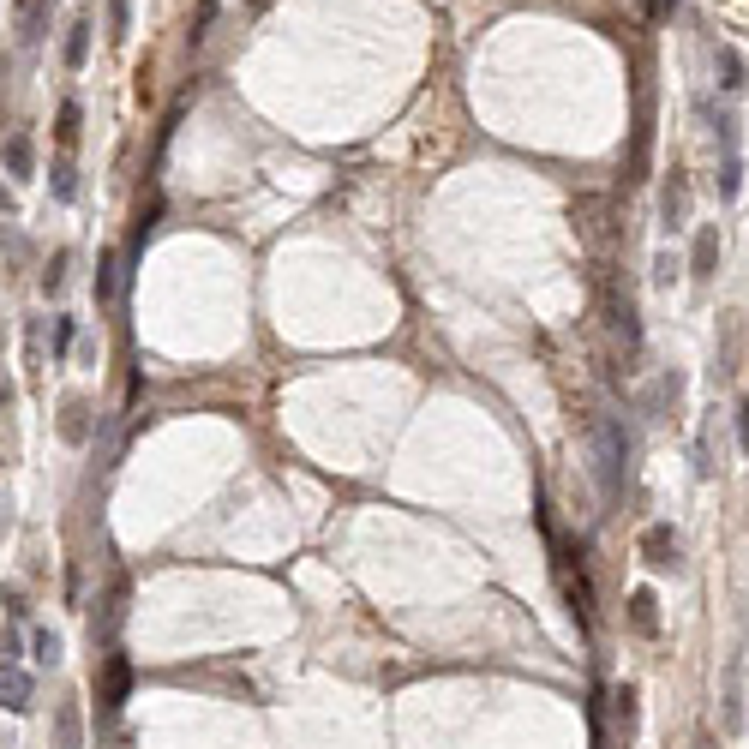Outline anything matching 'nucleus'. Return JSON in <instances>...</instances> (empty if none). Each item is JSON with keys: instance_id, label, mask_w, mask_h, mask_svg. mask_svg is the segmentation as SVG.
I'll list each match as a JSON object with an SVG mask.
<instances>
[{"instance_id": "dca6fc26", "label": "nucleus", "mask_w": 749, "mask_h": 749, "mask_svg": "<svg viewBox=\"0 0 749 749\" xmlns=\"http://www.w3.org/2000/svg\"><path fill=\"white\" fill-rule=\"evenodd\" d=\"M78 120H84V108L66 96V102H60V114H54V138H60V144H72V138H78Z\"/></svg>"}, {"instance_id": "5701e85b", "label": "nucleus", "mask_w": 749, "mask_h": 749, "mask_svg": "<svg viewBox=\"0 0 749 749\" xmlns=\"http://www.w3.org/2000/svg\"><path fill=\"white\" fill-rule=\"evenodd\" d=\"M24 360H30V372H42V318H30V330H24Z\"/></svg>"}, {"instance_id": "7ed1b4c3", "label": "nucleus", "mask_w": 749, "mask_h": 749, "mask_svg": "<svg viewBox=\"0 0 749 749\" xmlns=\"http://www.w3.org/2000/svg\"><path fill=\"white\" fill-rule=\"evenodd\" d=\"M0 708H6V714H30V708H36V684H30V672L0 666Z\"/></svg>"}, {"instance_id": "1a4fd4ad", "label": "nucleus", "mask_w": 749, "mask_h": 749, "mask_svg": "<svg viewBox=\"0 0 749 749\" xmlns=\"http://www.w3.org/2000/svg\"><path fill=\"white\" fill-rule=\"evenodd\" d=\"M714 72H720V90H726V96H738V90L749 84V78H744V54H738L732 42L714 48Z\"/></svg>"}, {"instance_id": "ddd939ff", "label": "nucleus", "mask_w": 749, "mask_h": 749, "mask_svg": "<svg viewBox=\"0 0 749 749\" xmlns=\"http://www.w3.org/2000/svg\"><path fill=\"white\" fill-rule=\"evenodd\" d=\"M54 738H60V749H84V726H78V702H60V714H54Z\"/></svg>"}, {"instance_id": "412c9836", "label": "nucleus", "mask_w": 749, "mask_h": 749, "mask_svg": "<svg viewBox=\"0 0 749 749\" xmlns=\"http://www.w3.org/2000/svg\"><path fill=\"white\" fill-rule=\"evenodd\" d=\"M30 654H36V666H54V660H60V636H54V630H36V636H30Z\"/></svg>"}, {"instance_id": "f8f14e48", "label": "nucleus", "mask_w": 749, "mask_h": 749, "mask_svg": "<svg viewBox=\"0 0 749 749\" xmlns=\"http://www.w3.org/2000/svg\"><path fill=\"white\" fill-rule=\"evenodd\" d=\"M630 624H636V636H660V612H654V594H648V588L630 594Z\"/></svg>"}, {"instance_id": "2eb2a0df", "label": "nucleus", "mask_w": 749, "mask_h": 749, "mask_svg": "<svg viewBox=\"0 0 749 749\" xmlns=\"http://www.w3.org/2000/svg\"><path fill=\"white\" fill-rule=\"evenodd\" d=\"M48 192H54L60 204H72V198H78V168H72V162H54V168H48Z\"/></svg>"}, {"instance_id": "423d86ee", "label": "nucleus", "mask_w": 749, "mask_h": 749, "mask_svg": "<svg viewBox=\"0 0 749 749\" xmlns=\"http://www.w3.org/2000/svg\"><path fill=\"white\" fill-rule=\"evenodd\" d=\"M0 162H6L12 180H30V174H36V144H30V132H12V138L0 144Z\"/></svg>"}, {"instance_id": "aec40b11", "label": "nucleus", "mask_w": 749, "mask_h": 749, "mask_svg": "<svg viewBox=\"0 0 749 749\" xmlns=\"http://www.w3.org/2000/svg\"><path fill=\"white\" fill-rule=\"evenodd\" d=\"M72 342H78V318H66V312H60V318H54V360H66V354H72Z\"/></svg>"}, {"instance_id": "f257e3e1", "label": "nucleus", "mask_w": 749, "mask_h": 749, "mask_svg": "<svg viewBox=\"0 0 749 749\" xmlns=\"http://www.w3.org/2000/svg\"><path fill=\"white\" fill-rule=\"evenodd\" d=\"M624 468H630V432L618 426V414H600L594 420V474H600L606 504L624 498Z\"/></svg>"}, {"instance_id": "a878e982", "label": "nucleus", "mask_w": 749, "mask_h": 749, "mask_svg": "<svg viewBox=\"0 0 749 749\" xmlns=\"http://www.w3.org/2000/svg\"><path fill=\"white\" fill-rule=\"evenodd\" d=\"M678 12V0H654V18H672Z\"/></svg>"}, {"instance_id": "6e6552de", "label": "nucleus", "mask_w": 749, "mask_h": 749, "mask_svg": "<svg viewBox=\"0 0 749 749\" xmlns=\"http://www.w3.org/2000/svg\"><path fill=\"white\" fill-rule=\"evenodd\" d=\"M726 732H744V660L726 666Z\"/></svg>"}, {"instance_id": "39448f33", "label": "nucleus", "mask_w": 749, "mask_h": 749, "mask_svg": "<svg viewBox=\"0 0 749 749\" xmlns=\"http://www.w3.org/2000/svg\"><path fill=\"white\" fill-rule=\"evenodd\" d=\"M714 264H720V228H714V222H702V228H696V246H690V276H696V282H708V276H714Z\"/></svg>"}, {"instance_id": "b1692460", "label": "nucleus", "mask_w": 749, "mask_h": 749, "mask_svg": "<svg viewBox=\"0 0 749 749\" xmlns=\"http://www.w3.org/2000/svg\"><path fill=\"white\" fill-rule=\"evenodd\" d=\"M672 270H678V258H672V252H660V258H654V276H660V282H672Z\"/></svg>"}, {"instance_id": "f3484780", "label": "nucleus", "mask_w": 749, "mask_h": 749, "mask_svg": "<svg viewBox=\"0 0 749 749\" xmlns=\"http://www.w3.org/2000/svg\"><path fill=\"white\" fill-rule=\"evenodd\" d=\"M114 270H120V258H114V252H102V258H96V300H102V306L114 300V282H120Z\"/></svg>"}, {"instance_id": "20e7f679", "label": "nucleus", "mask_w": 749, "mask_h": 749, "mask_svg": "<svg viewBox=\"0 0 749 749\" xmlns=\"http://www.w3.org/2000/svg\"><path fill=\"white\" fill-rule=\"evenodd\" d=\"M660 216H666V228H684V222H690V180H684V168H672V180H666V192H660Z\"/></svg>"}, {"instance_id": "4468645a", "label": "nucleus", "mask_w": 749, "mask_h": 749, "mask_svg": "<svg viewBox=\"0 0 749 749\" xmlns=\"http://www.w3.org/2000/svg\"><path fill=\"white\" fill-rule=\"evenodd\" d=\"M612 714H618V732L636 738V684H618V690H612Z\"/></svg>"}, {"instance_id": "6ab92c4d", "label": "nucleus", "mask_w": 749, "mask_h": 749, "mask_svg": "<svg viewBox=\"0 0 749 749\" xmlns=\"http://www.w3.org/2000/svg\"><path fill=\"white\" fill-rule=\"evenodd\" d=\"M66 270H72V252H54L48 270H42V294H60V288H66Z\"/></svg>"}, {"instance_id": "4be33fe9", "label": "nucleus", "mask_w": 749, "mask_h": 749, "mask_svg": "<svg viewBox=\"0 0 749 749\" xmlns=\"http://www.w3.org/2000/svg\"><path fill=\"white\" fill-rule=\"evenodd\" d=\"M126 30H132V0H108V36L120 42Z\"/></svg>"}, {"instance_id": "a211bd4d", "label": "nucleus", "mask_w": 749, "mask_h": 749, "mask_svg": "<svg viewBox=\"0 0 749 749\" xmlns=\"http://www.w3.org/2000/svg\"><path fill=\"white\" fill-rule=\"evenodd\" d=\"M84 432H90V426H84V402H66V408H60V438H66V444H84Z\"/></svg>"}, {"instance_id": "bb28decb", "label": "nucleus", "mask_w": 749, "mask_h": 749, "mask_svg": "<svg viewBox=\"0 0 749 749\" xmlns=\"http://www.w3.org/2000/svg\"><path fill=\"white\" fill-rule=\"evenodd\" d=\"M702 749H714V744H702Z\"/></svg>"}, {"instance_id": "9d476101", "label": "nucleus", "mask_w": 749, "mask_h": 749, "mask_svg": "<svg viewBox=\"0 0 749 749\" xmlns=\"http://www.w3.org/2000/svg\"><path fill=\"white\" fill-rule=\"evenodd\" d=\"M126 684H132V666L114 654V660H108V672H102V708H108V714L126 702Z\"/></svg>"}, {"instance_id": "9b49d317", "label": "nucleus", "mask_w": 749, "mask_h": 749, "mask_svg": "<svg viewBox=\"0 0 749 749\" xmlns=\"http://www.w3.org/2000/svg\"><path fill=\"white\" fill-rule=\"evenodd\" d=\"M90 30H96V24H90L84 12H78V18L66 24V66H72V72H78V66L90 60Z\"/></svg>"}, {"instance_id": "393cba45", "label": "nucleus", "mask_w": 749, "mask_h": 749, "mask_svg": "<svg viewBox=\"0 0 749 749\" xmlns=\"http://www.w3.org/2000/svg\"><path fill=\"white\" fill-rule=\"evenodd\" d=\"M738 444H744V450H749V396H744V402H738Z\"/></svg>"}, {"instance_id": "0eeeda50", "label": "nucleus", "mask_w": 749, "mask_h": 749, "mask_svg": "<svg viewBox=\"0 0 749 749\" xmlns=\"http://www.w3.org/2000/svg\"><path fill=\"white\" fill-rule=\"evenodd\" d=\"M12 24H18V42L36 48V42H42V24H48V0H12Z\"/></svg>"}, {"instance_id": "f03ea898", "label": "nucleus", "mask_w": 749, "mask_h": 749, "mask_svg": "<svg viewBox=\"0 0 749 749\" xmlns=\"http://www.w3.org/2000/svg\"><path fill=\"white\" fill-rule=\"evenodd\" d=\"M642 558H648L654 570H684V534L666 528V522L642 528Z\"/></svg>"}]
</instances>
